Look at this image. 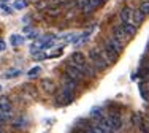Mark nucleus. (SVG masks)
<instances>
[{
  "label": "nucleus",
  "instance_id": "39448f33",
  "mask_svg": "<svg viewBox=\"0 0 149 133\" xmlns=\"http://www.w3.org/2000/svg\"><path fill=\"white\" fill-rule=\"evenodd\" d=\"M56 100H57L59 105H68L74 100V95H73V90H68V89H63L60 87V90L56 95Z\"/></svg>",
  "mask_w": 149,
  "mask_h": 133
},
{
  "label": "nucleus",
  "instance_id": "4468645a",
  "mask_svg": "<svg viewBox=\"0 0 149 133\" xmlns=\"http://www.w3.org/2000/svg\"><path fill=\"white\" fill-rule=\"evenodd\" d=\"M11 127L15 128V130H24V128L27 127V117L26 116H17L13 119L11 122Z\"/></svg>",
  "mask_w": 149,
  "mask_h": 133
},
{
  "label": "nucleus",
  "instance_id": "bb28decb",
  "mask_svg": "<svg viewBox=\"0 0 149 133\" xmlns=\"http://www.w3.org/2000/svg\"><path fill=\"white\" fill-rule=\"evenodd\" d=\"M19 75V71H17V70H13V71H8L5 75V78H15V76H17Z\"/></svg>",
  "mask_w": 149,
  "mask_h": 133
},
{
  "label": "nucleus",
  "instance_id": "7ed1b4c3",
  "mask_svg": "<svg viewBox=\"0 0 149 133\" xmlns=\"http://www.w3.org/2000/svg\"><path fill=\"white\" fill-rule=\"evenodd\" d=\"M106 117H108V121H109V125H111L113 133H119L120 130H122L124 122H122V116L119 114L118 109H111L108 114H106Z\"/></svg>",
  "mask_w": 149,
  "mask_h": 133
},
{
  "label": "nucleus",
  "instance_id": "20e7f679",
  "mask_svg": "<svg viewBox=\"0 0 149 133\" xmlns=\"http://www.w3.org/2000/svg\"><path fill=\"white\" fill-rule=\"evenodd\" d=\"M63 73H67L68 76H72V78L76 79L78 82H81V81H84V79H86V75L81 71L79 66H76L74 64H72L70 60L67 62L65 65H63Z\"/></svg>",
  "mask_w": 149,
  "mask_h": 133
},
{
  "label": "nucleus",
  "instance_id": "c85d7f7f",
  "mask_svg": "<svg viewBox=\"0 0 149 133\" xmlns=\"http://www.w3.org/2000/svg\"><path fill=\"white\" fill-rule=\"evenodd\" d=\"M141 87H143V89H146L148 92H149V79H146V81H144L143 84H141Z\"/></svg>",
  "mask_w": 149,
  "mask_h": 133
},
{
  "label": "nucleus",
  "instance_id": "393cba45",
  "mask_svg": "<svg viewBox=\"0 0 149 133\" xmlns=\"http://www.w3.org/2000/svg\"><path fill=\"white\" fill-rule=\"evenodd\" d=\"M0 10H2L3 13H6V15H11L15 8H10V6L6 5V3H0Z\"/></svg>",
  "mask_w": 149,
  "mask_h": 133
},
{
  "label": "nucleus",
  "instance_id": "a878e982",
  "mask_svg": "<svg viewBox=\"0 0 149 133\" xmlns=\"http://www.w3.org/2000/svg\"><path fill=\"white\" fill-rule=\"evenodd\" d=\"M105 2H106V0H91V3H92V6H94V8H98V6H102Z\"/></svg>",
  "mask_w": 149,
  "mask_h": 133
},
{
  "label": "nucleus",
  "instance_id": "473e14b6",
  "mask_svg": "<svg viewBox=\"0 0 149 133\" xmlns=\"http://www.w3.org/2000/svg\"><path fill=\"white\" fill-rule=\"evenodd\" d=\"M0 2H2V0H0Z\"/></svg>",
  "mask_w": 149,
  "mask_h": 133
},
{
  "label": "nucleus",
  "instance_id": "5701e85b",
  "mask_svg": "<svg viewBox=\"0 0 149 133\" xmlns=\"http://www.w3.org/2000/svg\"><path fill=\"white\" fill-rule=\"evenodd\" d=\"M32 55H33V59H35V60H41V59H46V57H48V55H46L45 52H40V51L32 52Z\"/></svg>",
  "mask_w": 149,
  "mask_h": 133
},
{
  "label": "nucleus",
  "instance_id": "423d86ee",
  "mask_svg": "<svg viewBox=\"0 0 149 133\" xmlns=\"http://www.w3.org/2000/svg\"><path fill=\"white\" fill-rule=\"evenodd\" d=\"M0 113H2L6 119H10V117H11V114H13L11 100H10L8 97H5V95L0 97Z\"/></svg>",
  "mask_w": 149,
  "mask_h": 133
},
{
  "label": "nucleus",
  "instance_id": "f257e3e1",
  "mask_svg": "<svg viewBox=\"0 0 149 133\" xmlns=\"http://www.w3.org/2000/svg\"><path fill=\"white\" fill-rule=\"evenodd\" d=\"M98 51H100L102 57L105 59V62H106L108 65H113V64H116V62H118L119 54L114 51V48H113L111 44H108L105 40L102 41V44L98 46Z\"/></svg>",
  "mask_w": 149,
  "mask_h": 133
},
{
  "label": "nucleus",
  "instance_id": "c756f323",
  "mask_svg": "<svg viewBox=\"0 0 149 133\" xmlns=\"http://www.w3.org/2000/svg\"><path fill=\"white\" fill-rule=\"evenodd\" d=\"M60 54H62V49H59V51H54V52L51 54V57H57V55H60Z\"/></svg>",
  "mask_w": 149,
  "mask_h": 133
},
{
  "label": "nucleus",
  "instance_id": "f3484780",
  "mask_svg": "<svg viewBox=\"0 0 149 133\" xmlns=\"http://www.w3.org/2000/svg\"><path fill=\"white\" fill-rule=\"evenodd\" d=\"M120 26H122V30L125 32V35H127L129 40L135 35V32H136V27H135L133 24H122V22H120Z\"/></svg>",
  "mask_w": 149,
  "mask_h": 133
},
{
  "label": "nucleus",
  "instance_id": "b1692460",
  "mask_svg": "<svg viewBox=\"0 0 149 133\" xmlns=\"http://www.w3.org/2000/svg\"><path fill=\"white\" fill-rule=\"evenodd\" d=\"M141 117H143V116H141L140 113H135L133 116H132V122H133V125H136V127H138V125H140V122H141Z\"/></svg>",
  "mask_w": 149,
  "mask_h": 133
},
{
  "label": "nucleus",
  "instance_id": "7c9ffc66",
  "mask_svg": "<svg viewBox=\"0 0 149 133\" xmlns=\"http://www.w3.org/2000/svg\"><path fill=\"white\" fill-rule=\"evenodd\" d=\"M3 49H5V41L0 40V51H3Z\"/></svg>",
  "mask_w": 149,
  "mask_h": 133
},
{
  "label": "nucleus",
  "instance_id": "6e6552de",
  "mask_svg": "<svg viewBox=\"0 0 149 133\" xmlns=\"http://www.w3.org/2000/svg\"><path fill=\"white\" fill-rule=\"evenodd\" d=\"M70 62L81 68V66H84V65L87 64V57L84 55V52L74 51V52H72V55H70Z\"/></svg>",
  "mask_w": 149,
  "mask_h": 133
},
{
  "label": "nucleus",
  "instance_id": "0eeeda50",
  "mask_svg": "<svg viewBox=\"0 0 149 133\" xmlns=\"http://www.w3.org/2000/svg\"><path fill=\"white\" fill-rule=\"evenodd\" d=\"M78 86H79V82H78L76 79H73L72 76H68L67 73L62 75V78H60V87L68 89V90H76Z\"/></svg>",
  "mask_w": 149,
  "mask_h": 133
},
{
  "label": "nucleus",
  "instance_id": "412c9836",
  "mask_svg": "<svg viewBox=\"0 0 149 133\" xmlns=\"http://www.w3.org/2000/svg\"><path fill=\"white\" fill-rule=\"evenodd\" d=\"M140 10L144 13V15H148V16H149V0H144V2H141Z\"/></svg>",
  "mask_w": 149,
  "mask_h": 133
},
{
  "label": "nucleus",
  "instance_id": "1a4fd4ad",
  "mask_svg": "<svg viewBox=\"0 0 149 133\" xmlns=\"http://www.w3.org/2000/svg\"><path fill=\"white\" fill-rule=\"evenodd\" d=\"M132 16H133V8L130 6H124L119 13V21L122 24H133L132 22Z\"/></svg>",
  "mask_w": 149,
  "mask_h": 133
},
{
  "label": "nucleus",
  "instance_id": "dca6fc26",
  "mask_svg": "<svg viewBox=\"0 0 149 133\" xmlns=\"http://www.w3.org/2000/svg\"><path fill=\"white\" fill-rule=\"evenodd\" d=\"M45 13L48 16H51V17H56V16H59L60 13H62V10H60L59 5H49L48 8L45 10Z\"/></svg>",
  "mask_w": 149,
  "mask_h": 133
},
{
  "label": "nucleus",
  "instance_id": "2f4dec72",
  "mask_svg": "<svg viewBox=\"0 0 149 133\" xmlns=\"http://www.w3.org/2000/svg\"><path fill=\"white\" fill-rule=\"evenodd\" d=\"M2 2H8V0H2Z\"/></svg>",
  "mask_w": 149,
  "mask_h": 133
},
{
  "label": "nucleus",
  "instance_id": "9b49d317",
  "mask_svg": "<svg viewBox=\"0 0 149 133\" xmlns=\"http://www.w3.org/2000/svg\"><path fill=\"white\" fill-rule=\"evenodd\" d=\"M76 6H78V10H79L81 13H84V15H89V13H92L95 10L94 6H92L91 0H78Z\"/></svg>",
  "mask_w": 149,
  "mask_h": 133
},
{
  "label": "nucleus",
  "instance_id": "ddd939ff",
  "mask_svg": "<svg viewBox=\"0 0 149 133\" xmlns=\"http://www.w3.org/2000/svg\"><path fill=\"white\" fill-rule=\"evenodd\" d=\"M103 40H105V41H106V43H108V44H111V46L114 48V51H116V52H118V54L120 55V52L124 51V44L120 43V41H118V40H116L114 37H111V35H108V37H105Z\"/></svg>",
  "mask_w": 149,
  "mask_h": 133
},
{
  "label": "nucleus",
  "instance_id": "2eb2a0df",
  "mask_svg": "<svg viewBox=\"0 0 149 133\" xmlns=\"http://www.w3.org/2000/svg\"><path fill=\"white\" fill-rule=\"evenodd\" d=\"M144 13L141 11V10H133V16H132V22H133V26L135 27H138V26H141V22L144 21Z\"/></svg>",
  "mask_w": 149,
  "mask_h": 133
},
{
  "label": "nucleus",
  "instance_id": "9d476101",
  "mask_svg": "<svg viewBox=\"0 0 149 133\" xmlns=\"http://www.w3.org/2000/svg\"><path fill=\"white\" fill-rule=\"evenodd\" d=\"M111 37H114L118 41H120V43H125L129 38H127V35H125V32L122 30V26L120 24H118V26H113V29H111Z\"/></svg>",
  "mask_w": 149,
  "mask_h": 133
},
{
  "label": "nucleus",
  "instance_id": "cd10ccee",
  "mask_svg": "<svg viewBox=\"0 0 149 133\" xmlns=\"http://www.w3.org/2000/svg\"><path fill=\"white\" fill-rule=\"evenodd\" d=\"M45 2H48L49 5H59V3L62 2V0H45Z\"/></svg>",
  "mask_w": 149,
  "mask_h": 133
},
{
  "label": "nucleus",
  "instance_id": "f03ea898",
  "mask_svg": "<svg viewBox=\"0 0 149 133\" xmlns=\"http://www.w3.org/2000/svg\"><path fill=\"white\" fill-rule=\"evenodd\" d=\"M87 57H89L92 66H94L97 71H105V70L109 66V65L105 62V59L102 57V54H100V51H98V48H92V49L87 52Z\"/></svg>",
  "mask_w": 149,
  "mask_h": 133
},
{
  "label": "nucleus",
  "instance_id": "4be33fe9",
  "mask_svg": "<svg viewBox=\"0 0 149 133\" xmlns=\"http://www.w3.org/2000/svg\"><path fill=\"white\" fill-rule=\"evenodd\" d=\"M41 71V68L40 66H33L32 70H29V73H27V76L29 78H35V76H38V73Z\"/></svg>",
  "mask_w": 149,
  "mask_h": 133
},
{
  "label": "nucleus",
  "instance_id": "f8f14e48",
  "mask_svg": "<svg viewBox=\"0 0 149 133\" xmlns=\"http://www.w3.org/2000/svg\"><path fill=\"white\" fill-rule=\"evenodd\" d=\"M40 87L43 89V92L52 94L56 90V82L52 81V79H49V78H45V79H41V81H40Z\"/></svg>",
  "mask_w": 149,
  "mask_h": 133
},
{
  "label": "nucleus",
  "instance_id": "a211bd4d",
  "mask_svg": "<svg viewBox=\"0 0 149 133\" xmlns=\"http://www.w3.org/2000/svg\"><path fill=\"white\" fill-rule=\"evenodd\" d=\"M141 133H149V116H143L141 117V122L138 125Z\"/></svg>",
  "mask_w": 149,
  "mask_h": 133
},
{
  "label": "nucleus",
  "instance_id": "aec40b11",
  "mask_svg": "<svg viewBox=\"0 0 149 133\" xmlns=\"http://www.w3.org/2000/svg\"><path fill=\"white\" fill-rule=\"evenodd\" d=\"M26 6H27L26 0H16V2L13 3V8H15V10H24Z\"/></svg>",
  "mask_w": 149,
  "mask_h": 133
},
{
  "label": "nucleus",
  "instance_id": "6ab92c4d",
  "mask_svg": "<svg viewBox=\"0 0 149 133\" xmlns=\"http://www.w3.org/2000/svg\"><path fill=\"white\" fill-rule=\"evenodd\" d=\"M10 41H11L13 46H19V44H22L24 37H21V35H11V37H10Z\"/></svg>",
  "mask_w": 149,
  "mask_h": 133
}]
</instances>
